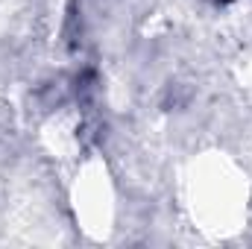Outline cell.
I'll use <instances>...</instances> for the list:
<instances>
[{"label":"cell","instance_id":"cell-1","mask_svg":"<svg viewBox=\"0 0 252 249\" xmlns=\"http://www.w3.org/2000/svg\"><path fill=\"white\" fill-rule=\"evenodd\" d=\"M190 211L193 220L199 217L205 232L229 235L241 229L247 220V182L235 173H229L220 164V176H205V179H190Z\"/></svg>","mask_w":252,"mask_h":249}]
</instances>
